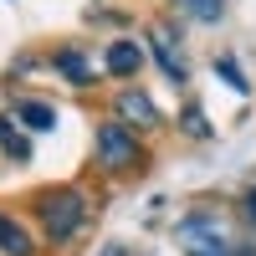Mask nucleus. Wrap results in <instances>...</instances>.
I'll return each mask as SVG.
<instances>
[{
  "label": "nucleus",
  "mask_w": 256,
  "mask_h": 256,
  "mask_svg": "<svg viewBox=\"0 0 256 256\" xmlns=\"http://www.w3.org/2000/svg\"><path fill=\"white\" fill-rule=\"evenodd\" d=\"M36 226L52 246H72L82 230L92 226V195L77 184H56V190H41L36 195Z\"/></svg>",
  "instance_id": "obj_1"
},
{
  "label": "nucleus",
  "mask_w": 256,
  "mask_h": 256,
  "mask_svg": "<svg viewBox=\"0 0 256 256\" xmlns=\"http://www.w3.org/2000/svg\"><path fill=\"white\" fill-rule=\"evenodd\" d=\"M174 246L184 256H246V246H236V230L220 210L195 205L174 220Z\"/></svg>",
  "instance_id": "obj_2"
},
{
  "label": "nucleus",
  "mask_w": 256,
  "mask_h": 256,
  "mask_svg": "<svg viewBox=\"0 0 256 256\" xmlns=\"http://www.w3.org/2000/svg\"><path fill=\"white\" fill-rule=\"evenodd\" d=\"M92 164L102 174H128V169H138L144 164L138 128H128L123 118H102L98 134H92Z\"/></svg>",
  "instance_id": "obj_3"
},
{
  "label": "nucleus",
  "mask_w": 256,
  "mask_h": 256,
  "mask_svg": "<svg viewBox=\"0 0 256 256\" xmlns=\"http://www.w3.org/2000/svg\"><path fill=\"white\" fill-rule=\"evenodd\" d=\"M113 118H123L128 128H159V123H164V113L154 108V98H148V92H134V88L113 98Z\"/></svg>",
  "instance_id": "obj_4"
},
{
  "label": "nucleus",
  "mask_w": 256,
  "mask_h": 256,
  "mask_svg": "<svg viewBox=\"0 0 256 256\" xmlns=\"http://www.w3.org/2000/svg\"><path fill=\"white\" fill-rule=\"evenodd\" d=\"M148 52H154V62L164 67L169 82H184V52L174 41V26H154V31H148Z\"/></svg>",
  "instance_id": "obj_5"
},
{
  "label": "nucleus",
  "mask_w": 256,
  "mask_h": 256,
  "mask_svg": "<svg viewBox=\"0 0 256 256\" xmlns=\"http://www.w3.org/2000/svg\"><path fill=\"white\" fill-rule=\"evenodd\" d=\"M52 72L67 77L72 88H92V82H98V62H88L77 46H56L52 52Z\"/></svg>",
  "instance_id": "obj_6"
},
{
  "label": "nucleus",
  "mask_w": 256,
  "mask_h": 256,
  "mask_svg": "<svg viewBox=\"0 0 256 256\" xmlns=\"http://www.w3.org/2000/svg\"><path fill=\"white\" fill-rule=\"evenodd\" d=\"M0 256H36L31 226L20 216H10V210H0Z\"/></svg>",
  "instance_id": "obj_7"
},
{
  "label": "nucleus",
  "mask_w": 256,
  "mask_h": 256,
  "mask_svg": "<svg viewBox=\"0 0 256 256\" xmlns=\"http://www.w3.org/2000/svg\"><path fill=\"white\" fill-rule=\"evenodd\" d=\"M148 62V46H138V41H113L108 52H102V67H108L113 77H138V67Z\"/></svg>",
  "instance_id": "obj_8"
},
{
  "label": "nucleus",
  "mask_w": 256,
  "mask_h": 256,
  "mask_svg": "<svg viewBox=\"0 0 256 256\" xmlns=\"http://www.w3.org/2000/svg\"><path fill=\"white\" fill-rule=\"evenodd\" d=\"M16 118L31 128V134H46V128H56V108L52 102H41V98H20L16 102Z\"/></svg>",
  "instance_id": "obj_9"
},
{
  "label": "nucleus",
  "mask_w": 256,
  "mask_h": 256,
  "mask_svg": "<svg viewBox=\"0 0 256 256\" xmlns=\"http://www.w3.org/2000/svg\"><path fill=\"white\" fill-rule=\"evenodd\" d=\"M0 148H6L10 159H20V164L31 159V138L20 134V128H10V118H0Z\"/></svg>",
  "instance_id": "obj_10"
},
{
  "label": "nucleus",
  "mask_w": 256,
  "mask_h": 256,
  "mask_svg": "<svg viewBox=\"0 0 256 256\" xmlns=\"http://www.w3.org/2000/svg\"><path fill=\"white\" fill-rule=\"evenodd\" d=\"M180 10H184L190 20H200V26H216L220 10H226V0H180Z\"/></svg>",
  "instance_id": "obj_11"
},
{
  "label": "nucleus",
  "mask_w": 256,
  "mask_h": 256,
  "mask_svg": "<svg viewBox=\"0 0 256 256\" xmlns=\"http://www.w3.org/2000/svg\"><path fill=\"white\" fill-rule=\"evenodd\" d=\"M216 77L226 82V88H236V92H246L251 82L241 77V67H236V56H216Z\"/></svg>",
  "instance_id": "obj_12"
},
{
  "label": "nucleus",
  "mask_w": 256,
  "mask_h": 256,
  "mask_svg": "<svg viewBox=\"0 0 256 256\" xmlns=\"http://www.w3.org/2000/svg\"><path fill=\"white\" fill-rule=\"evenodd\" d=\"M241 205H246V220H251V226H256V184H251V190H246V200H241Z\"/></svg>",
  "instance_id": "obj_13"
}]
</instances>
